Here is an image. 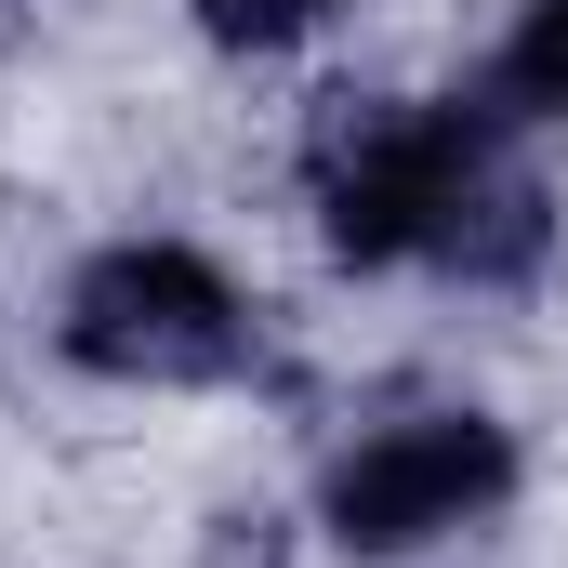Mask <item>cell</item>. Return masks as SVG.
<instances>
[{"label":"cell","mask_w":568,"mask_h":568,"mask_svg":"<svg viewBox=\"0 0 568 568\" xmlns=\"http://www.w3.org/2000/svg\"><path fill=\"white\" fill-rule=\"evenodd\" d=\"M489 503H516V436L489 410H410V424L357 436L317 489V529L344 556H424L449 529H476Z\"/></svg>","instance_id":"3957f363"},{"label":"cell","mask_w":568,"mask_h":568,"mask_svg":"<svg viewBox=\"0 0 568 568\" xmlns=\"http://www.w3.org/2000/svg\"><path fill=\"white\" fill-rule=\"evenodd\" d=\"M489 106L503 120H568V0L516 13V40L489 53Z\"/></svg>","instance_id":"277c9868"},{"label":"cell","mask_w":568,"mask_h":568,"mask_svg":"<svg viewBox=\"0 0 568 568\" xmlns=\"http://www.w3.org/2000/svg\"><path fill=\"white\" fill-rule=\"evenodd\" d=\"M67 357L93 384H225L252 357V304L185 239H106L67 278Z\"/></svg>","instance_id":"7a4b0ae2"},{"label":"cell","mask_w":568,"mask_h":568,"mask_svg":"<svg viewBox=\"0 0 568 568\" xmlns=\"http://www.w3.org/2000/svg\"><path fill=\"white\" fill-rule=\"evenodd\" d=\"M185 13H199L212 53H291V40H317L344 0H185Z\"/></svg>","instance_id":"5b68a950"},{"label":"cell","mask_w":568,"mask_h":568,"mask_svg":"<svg viewBox=\"0 0 568 568\" xmlns=\"http://www.w3.org/2000/svg\"><path fill=\"white\" fill-rule=\"evenodd\" d=\"M304 185H317V239L344 265H463V278L542 265V185L503 159L476 106L344 93L304 133Z\"/></svg>","instance_id":"6da1fadb"}]
</instances>
